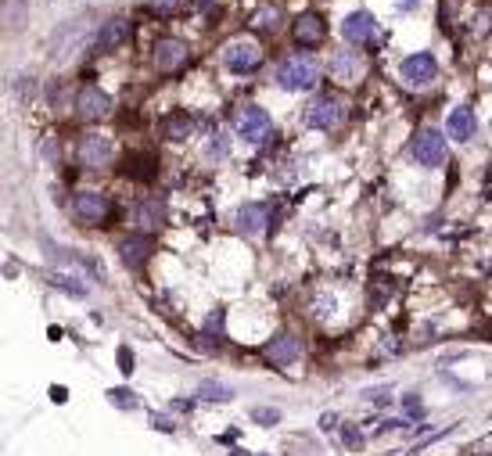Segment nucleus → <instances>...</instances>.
Wrapping results in <instances>:
<instances>
[{"mask_svg":"<svg viewBox=\"0 0 492 456\" xmlns=\"http://www.w3.org/2000/svg\"><path fill=\"white\" fill-rule=\"evenodd\" d=\"M317 79H320V69L305 54H291L277 65V86H284V90H313Z\"/></svg>","mask_w":492,"mask_h":456,"instance_id":"f257e3e1","label":"nucleus"},{"mask_svg":"<svg viewBox=\"0 0 492 456\" xmlns=\"http://www.w3.org/2000/svg\"><path fill=\"white\" fill-rule=\"evenodd\" d=\"M342 119H345V105L334 94H320L305 105V126H313V130H334Z\"/></svg>","mask_w":492,"mask_h":456,"instance_id":"f03ea898","label":"nucleus"},{"mask_svg":"<svg viewBox=\"0 0 492 456\" xmlns=\"http://www.w3.org/2000/svg\"><path fill=\"white\" fill-rule=\"evenodd\" d=\"M410 151H413V159H417L420 166L439 169V166L446 162V137H442L435 126H427V130H420V133L413 137Z\"/></svg>","mask_w":492,"mask_h":456,"instance_id":"7ed1b4c3","label":"nucleus"},{"mask_svg":"<svg viewBox=\"0 0 492 456\" xmlns=\"http://www.w3.org/2000/svg\"><path fill=\"white\" fill-rule=\"evenodd\" d=\"M223 65L234 72V76H252L259 65H262V51L248 40H234L227 51H223Z\"/></svg>","mask_w":492,"mask_h":456,"instance_id":"20e7f679","label":"nucleus"},{"mask_svg":"<svg viewBox=\"0 0 492 456\" xmlns=\"http://www.w3.org/2000/svg\"><path fill=\"white\" fill-rule=\"evenodd\" d=\"M112 112V98L105 94V90L98 86H79L76 94V115L86 119V123H98V119H108Z\"/></svg>","mask_w":492,"mask_h":456,"instance_id":"39448f33","label":"nucleus"},{"mask_svg":"<svg viewBox=\"0 0 492 456\" xmlns=\"http://www.w3.org/2000/svg\"><path fill=\"white\" fill-rule=\"evenodd\" d=\"M342 36L349 43H374L378 40V18L371 11H352L342 22Z\"/></svg>","mask_w":492,"mask_h":456,"instance_id":"423d86ee","label":"nucleus"},{"mask_svg":"<svg viewBox=\"0 0 492 456\" xmlns=\"http://www.w3.org/2000/svg\"><path fill=\"white\" fill-rule=\"evenodd\" d=\"M187 58H191L187 43L176 40V36H166V40L155 43V65H159L162 72H180L183 65H187Z\"/></svg>","mask_w":492,"mask_h":456,"instance_id":"0eeeda50","label":"nucleus"},{"mask_svg":"<svg viewBox=\"0 0 492 456\" xmlns=\"http://www.w3.org/2000/svg\"><path fill=\"white\" fill-rule=\"evenodd\" d=\"M237 133H241V140L259 144V140L270 133V115H266V108H259V105L244 108V112L237 115Z\"/></svg>","mask_w":492,"mask_h":456,"instance_id":"6e6552de","label":"nucleus"},{"mask_svg":"<svg viewBox=\"0 0 492 456\" xmlns=\"http://www.w3.org/2000/svg\"><path fill=\"white\" fill-rule=\"evenodd\" d=\"M291 40H295L298 47H317V43L324 40V18H320L317 11L298 15V18L291 22Z\"/></svg>","mask_w":492,"mask_h":456,"instance_id":"1a4fd4ad","label":"nucleus"},{"mask_svg":"<svg viewBox=\"0 0 492 456\" xmlns=\"http://www.w3.org/2000/svg\"><path fill=\"white\" fill-rule=\"evenodd\" d=\"M72 212H76V220L79 223H101L108 216V201L94 191H79L72 198Z\"/></svg>","mask_w":492,"mask_h":456,"instance_id":"9d476101","label":"nucleus"},{"mask_svg":"<svg viewBox=\"0 0 492 456\" xmlns=\"http://www.w3.org/2000/svg\"><path fill=\"white\" fill-rule=\"evenodd\" d=\"M435 72H439V62H435V54H427V51L410 54L403 62V79L406 83H432Z\"/></svg>","mask_w":492,"mask_h":456,"instance_id":"9b49d317","label":"nucleus"},{"mask_svg":"<svg viewBox=\"0 0 492 456\" xmlns=\"http://www.w3.org/2000/svg\"><path fill=\"white\" fill-rule=\"evenodd\" d=\"M115 252H119V259L126 262V266H140V262L147 259V252H151V241H147L144 234L119 237V241H115Z\"/></svg>","mask_w":492,"mask_h":456,"instance_id":"f8f14e48","label":"nucleus"},{"mask_svg":"<svg viewBox=\"0 0 492 456\" xmlns=\"http://www.w3.org/2000/svg\"><path fill=\"white\" fill-rule=\"evenodd\" d=\"M79 159L90 169H105V166H112V144L101 140V137H86L79 144Z\"/></svg>","mask_w":492,"mask_h":456,"instance_id":"ddd939ff","label":"nucleus"},{"mask_svg":"<svg viewBox=\"0 0 492 456\" xmlns=\"http://www.w3.org/2000/svg\"><path fill=\"white\" fill-rule=\"evenodd\" d=\"M262 356L273 363V367H288V363L298 359V342L291 338V334H277V338L262 349Z\"/></svg>","mask_w":492,"mask_h":456,"instance_id":"4468645a","label":"nucleus"},{"mask_svg":"<svg viewBox=\"0 0 492 456\" xmlns=\"http://www.w3.org/2000/svg\"><path fill=\"white\" fill-rule=\"evenodd\" d=\"M446 130H449V137H453V140H471V137H474V130H478L474 112H471V108H453V112H449V119H446Z\"/></svg>","mask_w":492,"mask_h":456,"instance_id":"2eb2a0df","label":"nucleus"},{"mask_svg":"<svg viewBox=\"0 0 492 456\" xmlns=\"http://www.w3.org/2000/svg\"><path fill=\"white\" fill-rule=\"evenodd\" d=\"M237 230L241 234H259L266 230V205L262 201H248L237 208Z\"/></svg>","mask_w":492,"mask_h":456,"instance_id":"dca6fc26","label":"nucleus"},{"mask_svg":"<svg viewBox=\"0 0 492 456\" xmlns=\"http://www.w3.org/2000/svg\"><path fill=\"white\" fill-rule=\"evenodd\" d=\"M122 40H126V22H122V18H115V22L101 25V33H98V43H94V51H98V54H108V51H115Z\"/></svg>","mask_w":492,"mask_h":456,"instance_id":"f3484780","label":"nucleus"},{"mask_svg":"<svg viewBox=\"0 0 492 456\" xmlns=\"http://www.w3.org/2000/svg\"><path fill=\"white\" fill-rule=\"evenodd\" d=\"M137 223H140L144 230H155V227L162 223V208H159L155 198H147V201L137 205Z\"/></svg>","mask_w":492,"mask_h":456,"instance_id":"a211bd4d","label":"nucleus"},{"mask_svg":"<svg viewBox=\"0 0 492 456\" xmlns=\"http://www.w3.org/2000/svg\"><path fill=\"white\" fill-rule=\"evenodd\" d=\"M331 72H334L338 79H352V76H356V54H352V51H338V54L331 58Z\"/></svg>","mask_w":492,"mask_h":456,"instance_id":"6ab92c4d","label":"nucleus"},{"mask_svg":"<svg viewBox=\"0 0 492 456\" xmlns=\"http://www.w3.org/2000/svg\"><path fill=\"white\" fill-rule=\"evenodd\" d=\"M198 399H201V403H230V399H234V388L205 381V384L198 388Z\"/></svg>","mask_w":492,"mask_h":456,"instance_id":"aec40b11","label":"nucleus"},{"mask_svg":"<svg viewBox=\"0 0 492 456\" xmlns=\"http://www.w3.org/2000/svg\"><path fill=\"white\" fill-rule=\"evenodd\" d=\"M51 284H54L58 291H65V295H72V298H86V295H90V288H86V284H79V281H72V277H65V273H51Z\"/></svg>","mask_w":492,"mask_h":456,"instance_id":"412c9836","label":"nucleus"},{"mask_svg":"<svg viewBox=\"0 0 492 456\" xmlns=\"http://www.w3.org/2000/svg\"><path fill=\"white\" fill-rule=\"evenodd\" d=\"M191 130H194V123H191L187 115H173L169 123H166V133H169L173 140H187V137H191Z\"/></svg>","mask_w":492,"mask_h":456,"instance_id":"4be33fe9","label":"nucleus"},{"mask_svg":"<svg viewBox=\"0 0 492 456\" xmlns=\"http://www.w3.org/2000/svg\"><path fill=\"white\" fill-rule=\"evenodd\" d=\"M338 438H342V445H345V449H363V435H359L356 424H342Z\"/></svg>","mask_w":492,"mask_h":456,"instance_id":"5701e85b","label":"nucleus"},{"mask_svg":"<svg viewBox=\"0 0 492 456\" xmlns=\"http://www.w3.org/2000/svg\"><path fill=\"white\" fill-rule=\"evenodd\" d=\"M108 399H112L115 406H122V410H130V406H133V391H126V388H112V391H108Z\"/></svg>","mask_w":492,"mask_h":456,"instance_id":"b1692460","label":"nucleus"},{"mask_svg":"<svg viewBox=\"0 0 492 456\" xmlns=\"http://www.w3.org/2000/svg\"><path fill=\"white\" fill-rule=\"evenodd\" d=\"M227 151H230V144H227L223 133H220V137H212V147H208V155H212V159H223Z\"/></svg>","mask_w":492,"mask_h":456,"instance_id":"393cba45","label":"nucleus"},{"mask_svg":"<svg viewBox=\"0 0 492 456\" xmlns=\"http://www.w3.org/2000/svg\"><path fill=\"white\" fill-rule=\"evenodd\" d=\"M180 8V0H151V11L155 15H173Z\"/></svg>","mask_w":492,"mask_h":456,"instance_id":"a878e982","label":"nucleus"},{"mask_svg":"<svg viewBox=\"0 0 492 456\" xmlns=\"http://www.w3.org/2000/svg\"><path fill=\"white\" fill-rule=\"evenodd\" d=\"M119 363H122V374H130V370H133V356H130V349H119Z\"/></svg>","mask_w":492,"mask_h":456,"instance_id":"bb28decb","label":"nucleus"},{"mask_svg":"<svg viewBox=\"0 0 492 456\" xmlns=\"http://www.w3.org/2000/svg\"><path fill=\"white\" fill-rule=\"evenodd\" d=\"M252 417L262 420V424H273V420H277V410H252Z\"/></svg>","mask_w":492,"mask_h":456,"instance_id":"cd10ccee","label":"nucleus"},{"mask_svg":"<svg viewBox=\"0 0 492 456\" xmlns=\"http://www.w3.org/2000/svg\"><path fill=\"white\" fill-rule=\"evenodd\" d=\"M277 22V11H262V15H255V25H273Z\"/></svg>","mask_w":492,"mask_h":456,"instance_id":"c85d7f7f","label":"nucleus"},{"mask_svg":"<svg viewBox=\"0 0 492 456\" xmlns=\"http://www.w3.org/2000/svg\"><path fill=\"white\" fill-rule=\"evenodd\" d=\"M51 399H58V403H65V399H69V391H65V388H51Z\"/></svg>","mask_w":492,"mask_h":456,"instance_id":"c756f323","label":"nucleus"},{"mask_svg":"<svg viewBox=\"0 0 492 456\" xmlns=\"http://www.w3.org/2000/svg\"><path fill=\"white\" fill-rule=\"evenodd\" d=\"M374 406H388V388H381V391L374 395Z\"/></svg>","mask_w":492,"mask_h":456,"instance_id":"7c9ffc66","label":"nucleus"},{"mask_svg":"<svg viewBox=\"0 0 492 456\" xmlns=\"http://www.w3.org/2000/svg\"><path fill=\"white\" fill-rule=\"evenodd\" d=\"M155 428H159V431H173V424H169L166 417H155Z\"/></svg>","mask_w":492,"mask_h":456,"instance_id":"2f4dec72","label":"nucleus"},{"mask_svg":"<svg viewBox=\"0 0 492 456\" xmlns=\"http://www.w3.org/2000/svg\"><path fill=\"white\" fill-rule=\"evenodd\" d=\"M395 8H399V11H413V8H417V0H399Z\"/></svg>","mask_w":492,"mask_h":456,"instance_id":"473e14b6","label":"nucleus"},{"mask_svg":"<svg viewBox=\"0 0 492 456\" xmlns=\"http://www.w3.org/2000/svg\"><path fill=\"white\" fill-rule=\"evenodd\" d=\"M237 456H244V452H237Z\"/></svg>","mask_w":492,"mask_h":456,"instance_id":"72a5a7b5","label":"nucleus"}]
</instances>
